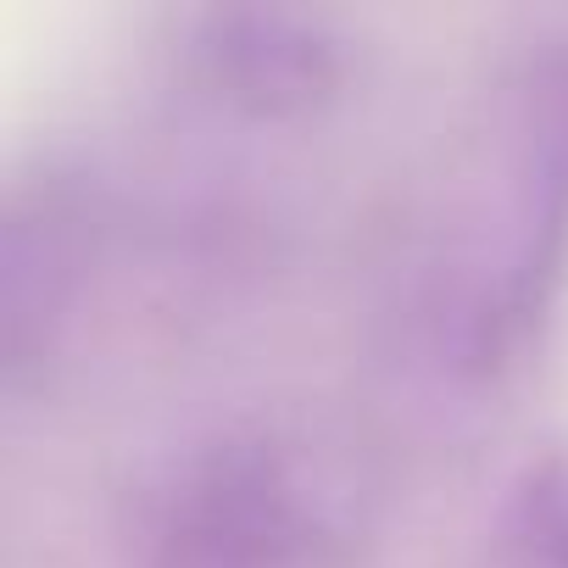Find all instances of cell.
Wrapping results in <instances>:
<instances>
[{
	"label": "cell",
	"mask_w": 568,
	"mask_h": 568,
	"mask_svg": "<svg viewBox=\"0 0 568 568\" xmlns=\"http://www.w3.org/2000/svg\"><path fill=\"white\" fill-rule=\"evenodd\" d=\"M217 73L229 95L251 106H302L335 79V45L318 18L302 12H223L217 23Z\"/></svg>",
	"instance_id": "1"
}]
</instances>
